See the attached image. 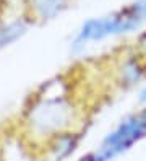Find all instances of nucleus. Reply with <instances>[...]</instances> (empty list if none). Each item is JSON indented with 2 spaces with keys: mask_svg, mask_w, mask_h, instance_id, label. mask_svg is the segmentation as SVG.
<instances>
[{
  "mask_svg": "<svg viewBox=\"0 0 146 161\" xmlns=\"http://www.w3.org/2000/svg\"><path fill=\"white\" fill-rule=\"evenodd\" d=\"M83 109L62 80L44 83L29 98L19 119L21 135L41 151L46 142L65 130L81 129Z\"/></svg>",
  "mask_w": 146,
  "mask_h": 161,
  "instance_id": "obj_1",
  "label": "nucleus"
},
{
  "mask_svg": "<svg viewBox=\"0 0 146 161\" xmlns=\"http://www.w3.org/2000/svg\"><path fill=\"white\" fill-rule=\"evenodd\" d=\"M144 23L141 18L136 15L132 7H125L122 10L99 16V18H88L83 25L78 28L76 34L70 41V52L73 55H80L84 52L88 44L91 42H101L107 37L114 36H125L138 31Z\"/></svg>",
  "mask_w": 146,
  "mask_h": 161,
  "instance_id": "obj_2",
  "label": "nucleus"
},
{
  "mask_svg": "<svg viewBox=\"0 0 146 161\" xmlns=\"http://www.w3.org/2000/svg\"><path fill=\"white\" fill-rule=\"evenodd\" d=\"M146 137V127L136 112L122 117L114 129L102 137L99 147L94 151L97 161H114L130 151L136 143Z\"/></svg>",
  "mask_w": 146,
  "mask_h": 161,
  "instance_id": "obj_3",
  "label": "nucleus"
},
{
  "mask_svg": "<svg viewBox=\"0 0 146 161\" xmlns=\"http://www.w3.org/2000/svg\"><path fill=\"white\" fill-rule=\"evenodd\" d=\"M112 77L115 86L120 90L140 88L146 81V60L135 49L127 51L115 60Z\"/></svg>",
  "mask_w": 146,
  "mask_h": 161,
  "instance_id": "obj_4",
  "label": "nucleus"
},
{
  "mask_svg": "<svg viewBox=\"0 0 146 161\" xmlns=\"http://www.w3.org/2000/svg\"><path fill=\"white\" fill-rule=\"evenodd\" d=\"M83 142V130L73 129L54 135L39 151V156L47 161H68L80 150Z\"/></svg>",
  "mask_w": 146,
  "mask_h": 161,
  "instance_id": "obj_5",
  "label": "nucleus"
},
{
  "mask_svg": "<svg viewBox=\"0 0 146 161\" xmlns=\"http://www.w3.org/2000/svg\"><path fill=\"white\" fill-rule=\"evenodd\" d=\"M28 33V23L24 20H15L0 25V51L13 46Z\"/></svg>",
  "mask_w": 146,
  "mask_h": 161,
  "instance_id": "obj_6",
  "label": "nucleus"
},
{
  "mask_svg": "<svg viewBox=\"0 0 146 161\" xmlns=\"http://www.w3.org/2000/svg\"><path fill=\"white\" fill-rule=\"evenodd\" d=\"M68 7L67 0H36L34 2V12L36 16L42 21L54 20L58 15H62Z\"/></svg>",
  "mask_w": 146,
  "mask_h": 161,
  "instance_id": "obj_7",
  "label": "nucleus"
},
{
  "mask_svg": "<svg viewBox=\"0 0 146 161\" xmlns=\"http://www.w3.org/2000/svg\"><path fill=\"white\" fill-rule=\"evenodd\" d=\"M130 7H132V10L141 18V21L146 23V0H136V2H133Z\"/></svg>",
  "mask_w": 146,
  "mask_h": 161,
  "instance_id": "obj_8",
  "label": "nucleus"
},
{
  "mask_svg": "<svg viewBox=\"0 0 146 161\" xmlns=\"http://www.w3.org/2000/svg\"><path fill=\"white\" fill-rule=\"evenodd\" d=\"M133 49L138 52L141 57L146 60V31H143V33H140V36H138V39H136V46L133 47Z\"/></svg>",
  "mask_w": 146,
  "mask_h": 161,
  "instance_id": "obj_9",
  "label": "nucleus"
},
{
  "mask_svg": "<svg viewBox=\"0 0 146 161\" xmlns=\"http://www.w3.org/2000/svg\"><path fill=\"white\" fill-rule=\"evenodd\" d=\"M136 103L140 106H144L146 104V81L138 88V93H136Z\"/></svg>",
  "mask_w": 146,
  "mask_h": 161,
  "instance_id": "obj_10",
  "label": "nucleus"
},
{
  "mask_svg": "<svg viewBox=\"0 0 146 161\" xmlns=\"http://www.w3.org/2000/svg\"><path fill=\"white\" fill-rule=\"evenodd\" d=\"M75 161H97V159H96V153H94V151H89V153L80 156V158L75 159Z\"/></svg>",
  "mask_w": 146,
  "mask_h": 161,
  "instance_id": "obj_11",
  "label": "nucleus"
},
{
  "mask_svg": "<svg viewBox=\"0 0 146 161\" xmlns=\"http://www.w3.org/2000/svg\"><path fill=\"white\" fill-rule=\"evenodd\" d=\"M136 114L140 116V119H141V122H143V125L146 127V104H144V106H140V109L136 111Z\"/></svg>",
  "mask_w": 146,
  "mask_h": 161,
  "instance_id": "obj_12",
  "label": "nucleus"
},
{
  "mask_svg": "<svg viewBox=\"0 0 146 161\" xmlns=\"http://www.w3.org/2000/svg\"><path fill=\"white\" fill-rule=\"evenodd\" d=\"M37 161H47V159H42V158H41V159H37Z\"/></svg>",
  "mask_w": 146,
  "mask_h": 161,
  "instance_id": "obj_13",
  "label": "nucleus"
}]
</instances>
